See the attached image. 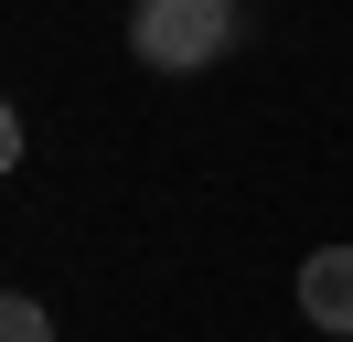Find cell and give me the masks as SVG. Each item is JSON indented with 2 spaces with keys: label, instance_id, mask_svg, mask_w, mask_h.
Instances as JSON below:
<instances>
[{
  "label": "cell",
  "instance_id": "1",
  "mask_svg": "<svg viewBox=\"0 0 353 342\" xmlns=\"http://www.w3.org/2000/svg\"><path fill=\"white\" fill-rule=\"evenodd\" d=\"M225 21H236V0H139L129 43H139V64L193 75V64H214V54H225Z\"/></svg>",
  "mask_w": 353,
  "mask_h": 342
},
{
  "label": "cell",
  "instance_id": "2",
  "mask_svg": "<svg viewBox=\"0 0 353 342\" xmlns=\"http://www.w3.org/2000/svg\"><path fill=\"white\" fill-rule=\"evenodd\" d=\"M300 310L321 321V332H353V246H310V268H300Z\"/></svg>",
  "mask_w": 353,
  "mask_h": 342
},
{
  "label": "cell",
  "instance_id": "3",
  "mask_svg": "<svg viewBox=\"0 0 353 342\" xmlns=\"http://www.w3.org/2000/svg\"><path fill=\"white\" fill-rule=\"evenodd\" d=\"M0 342H54V321H43V299H11V310H0Z\"/></svg>",
  "mask_w": 353,
  "mask_h": 342
},
{
  "label": "cell",
  "instance_id": "4",
  "mask_svg": "<svg viewBox=\"0 0 353 342\" xmlns=\"http://www.w3.org/2000/svg\"><path fill=\"white\" fill-rule=\"evenodd\" d=\"M236 11H246V0H236Z\"/></svg>",
  "mask_w": 353,
  "mask_h": 342
}]
</instances>
